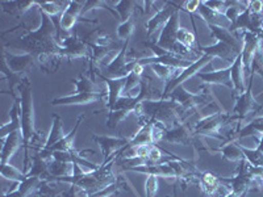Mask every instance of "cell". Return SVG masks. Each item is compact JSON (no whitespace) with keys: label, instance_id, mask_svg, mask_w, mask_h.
Wrapping results in <instances>:
<instances>
[{"label":"cell","instance_id":"obj_40","mask_svg":"<svg viewBox=\"0 0 263 197\" xmlns=\"http://www.w3.org/2000/svg\"><path fill=\"white\" fill-rule=\"evenodd\" d=\"M37 7H39L41 12H44L49 17L53 18L62 16V13L65 12L69 6L63 7L62 2H37Z\"/></svg>","mask_w":263,"mask_h":197},{"label":"cell","instance_id":"obj_39","mask_svg":"<svg viewBox=\"0 0 263 197\" xmlns=\"http://www.w3.org/2000/svg\"><path fill=\"white\" fill-rule=\"evenodd\" d=\"M199 183H200L203 191L210 196L215 194L218 191V188L221 187V183L218 182V178L210 172L199 173Z\"/></svg>","mask_w":263,"mask_h":197},{"label":"cell","instance_id":"obj_7","mask_svg":"<svg viewBox=\"0 0 263 197\" xmlns=\"http://www.w3.org/2000/svg\"><path fill=\"white\" fill-rule=\"evenodd\" d=\"M128 42H124L119 53L112 58V61L103 69V76L111 79L126 78L136 66V60L126 61V53H128Z\"/></svg>","mask_w":263,"mask_h":197},{"label":"cell","instance_id":"obj_38","mask_svg":"<svg viewBox=\"0 0 263 197\" xmlns=\"http://www.w3.org/2000/svg\"><path fill=\"white\" fill-rule=\"evenodd\" d=\"M49 171H50L51 175L50 179H53V178L72 176V175H74V164L65 163V162H58L53 159V161L49 163Z\"/></svg>","mask_w":263,"mask_h":197},{"label":"cell","instance_id":"obj_11","mask_svg":"<svg viewBox=\"0 0 263 197\" xmlns=\"http://www.w3.org/2000/svg\"><path fill=\"white\" fill-rule=\"evenodd\" d=\"M178 9L182 8H179V7L175 3H173V2H168V3L164 4L159 11H157V12L145 23V29H146L147 37L153 36V34L156 32H158L159 29H163L164 25L167 24V21L170 20L171 16H173L174 12L178 11Z\"/></svg>","mask_w":263,"mask_h":197},{"label":"cell","instance_id":"obj_27","mask_svg":"<svg viewBox=\"0 0 263 197\" xmlns=\"http://www.w3.org/2000/svg\"><path fill=\"white\" fill-rule=\"evenodd\" d=\"M197 78L204 82L208 86L212 84H220V86H225L228 88H233V83H232V78H230V67L224 70H217V71L211 72H199L196 75Z\"/></svg>","mask_w":263,"mask_h":197},{"label":"cell","instance_id":"obj_1","mask_svg":"<svg viewBox=\"0 0 263 197\" xmlns=\"http://www.w3.org/2000/svg\"><path fill=\"white\" fill-rule=\"evenodd\" d=\"M41 15V25L39 29L28 32L21 36L15 42L6 44L7 46H15L18 49H24L27 53L37 57L39 54H58L62 51V46L58 44L57 28L48 15L40 11Z\"/></svg>","mask_w":263,"mask_h":197},{"label":"cell","instance_id":"obj_22","mask_svg":"<svg viewBox=\"0 0 263 197\" xmlns=\"http://www.w3.org/2000/svg\"><path fill=\"white\" fill-rule=\"evenodd\" d=\"M3 146H2V154H0V166L7 164L11 158L15 155V152L24 146V138H23V131L15 130L12 131L6 140H2Z\"/></svg>","mask_w":263,"mask_h":197},{"label":"cell","instance_id":"obj_32","mask_svg":"<svg viewBox=\"0 0 263 197\" xmlns=\"http://www.w3.org/2000/svg\"><path fill=\"white\" fill-rule=\"evenodd\" d=\"M34 60L40 70L46 74H54L60 67L61 61H63L58 54H39Z\"/></svg>","mask_w":263,"mask_h":197},{"label":"cell","instance_id":"obj_52","mask_svg":"<svg viewBox=\"0 0 263 197\" xmlns=\"http://www.w3.org/2000/svg\"><path fill=\"white\" fill-rule=\"evenodd\" d=\"M249 8L251 13L254 15H260L263 12V2L260 0H254V2H249Z\"/></svg>","mask_w":263,"mask_h":197},{"label":"cell","instance_id":"obj_18","mask_svg":"<svg viewBox=\"0 0 263 197\" xmlns=\"http://www.w3.org/2000/svg\"><path fill=\"white\" fill-rule=\"evenodd\" d=\"M199 50L200 53L206 54V55H211V57H217V58H221L222 61H227V62L233 63L236 61V58L238 57L239 54L242 53L241 50H238L237 48L234 46L229 45L227 42H222V41H217L215 45L212 46H200L199 45Z\"/></svg>","mask_w":263,"mask_h":197},{"label":"cell","instance_id":"obj_34","mask_svg":"<svg viewBox=\"0 0 263 197\" xmlns=\"http://www.w3.org/2000/svg\"><path fill=\"white\" fill-rule=\"evenodd\" d=\"M51 120H53V125H51L50 133H49L48 138L45 141V145L41 147L44 150H49L50 147H53L54 145L58 144L62 138H65V130H63L62 121H61V117L58 114H53L51 116Z\"/></svg>","mask_w":263,"mask_h":197},{"label":"cell","instance_id":"obj_33","mask_svg":"<svg viewBox=\"0 0 263 197\" xmlns=\"http://www.w3.org/2000/svg\"><path fill=\"white\" fill-rule=\"evenodd\" d=\"M257 133L260 135L263 134V116L251 120L250 123L246 124L242 129H239L236 134L232 135V137L228 140V142H234L236 140H242V138L257 134Z\"/></svg>","mask_w":263,"mask_h":197},{"label":"cell","instance_id":"obj_6","mask_svg":"<svg viewBox=\"0 0 263 197\" xmlns=\"http://www.w3.org/2000/svg\"><path fill=\"white\" fill-rule=\"evenodd\" d=\"M255 178L253 173V167L248 161L241 162L236 176L233 178H218V182L229 188L230 192L236 193L238 197H242L249 189L253 187Z\"/></svg>","mask_w":263,"mask_h":197},{"label":"cell","instance_id":"obj_13","mask_svg":"<svg viewBox=\"0 0 263 197\" xmlns=\"http://www.w3.org/2000/svg\"><path fill=\"white\" fill-rule=\"evenodd\" d=\"M84 2H70L69 7L66 9L65 12L61 16L60 21V28L62 33H67L69 34L74 25L78 21H86V23H98L96 20H88V18L82 17V12H83Z\"/></svg>","mask_w":263,"mask_h":197},{"label":"cell","instance_id":"obj_29","mask_svg":"<svg viewBox=\"0 0 263 197\" xmlns=\"http://www.w3.org/2000/svg\"><path fill=\"white\" fill-rule=\"evenodd\" d=\"M44 180H41L40 178H27L24 182L18 183L16 189L8 192V193H3L2 197H29V194H32V192L37 191L40 188V185L42 184Z\"/></svg>","mask_w":263,"mask_h":197},{"label":"cell","instance_id":"obj_15","mask_svg":"<svg viewBox=\"0 0 263 197\" xmlns=\"http://www.w3.org/2000/svg\"><path fill=\"white\" fill-rule=\"evenodd\" d=\"M262 45V36L251 32H243V49L241 53L243 69L250 72L251 65Z\"/></svg>","mask_w":263,"mask_h":197},{"label":"cell","instance_id":"obj_26","mask_svg":"<svg viewBox=\"0 0 263 197\" xmlns=\"http://www.w3.org/2000/svg\"><path fill=\"white\" fill-rule=\"evenodd\" d=\"M100 78L105 82V84L108 86V98H107V107L108 112H111L114 109L115 104L117 103L120 97H121V93L124 91V87H125L126 78H120V79H111V78H105L100 74Z\"/></svg>","mask_w":263,"mask_h":197},{"label":"cell","instance_id":"obj_46","mask_svg":"<svg viewBox=\"0 0 263 197\" xmlns=\"http://www.w3.org/2000/svg\"><path fill=\"white\" fill-rule=\"evenodd\" d=\"M242 152L245 155V159L249 163L253 166V167H263V154L258 151L257 149L251 150L242 147Z\"/></svg>","mask_w":263,"mask_h":197},{"label":"cell","instance_id":"obj_21","mask_svg":"<svg viewBox=\"0 0 263 197\" xmlns=\"http://www.w3.org/2000/svg\"><path fill=\"white\" fill-rule=\"evenodd\" d=\"M92 140L95 141L98 146L102 150V154L104 156V161L112 156V154L123 150L129 144L128 138L123 137H109V135H98L93 134Z\"/></svg>","mask_w":263,"mask_h":197},{"label":"cell","instance_id":"obj_5","mask_svg":"<svg viewBox=\"0 0 263 197\" xmlns=\"http://www.w3.org/2000/svg\"><path fill=\"white\" fill-rule=\"evenodd\" d=\"M230 121H234V117L224 112H216V113L204 116L192 128L194 135H197V137L205 135V137H212L220 141H227L224 135L220 134V131L222 126L229 124Z\"/></svg>","mask_w":263,"mask_h":197},{"label":"cell","instance_id":"obj_50","mask_svg":"<svg viewBox=\"0 0 263 197\" xmlns=\"http://www.w3.org/2000/svg\"><path fill=\"white\" fill-rule=\"evenodd\" d=\"M163 158L164 156L162 155V151L161 149H158V146L150 147L149 155H147V163H159Z\"/></svg>","mask_w":263,"mask_h":197},{"label":"cell","instance_id":"obj_10","mask_svg":"<svg viewBox=\"0 0 263 197\" xmlns=\"http://www.w3.org/2000/svg\"><path fill=\"white\" fill-rule=\"evenodd\" d=\"M179 12L180 9L175 11L174 15L171 16L170 20L167 21V24L164 25L162 29L161 34H159L158 40H157L156 45L158 48L163 49V50L168 51V53H174L175 48L178 45V32H179Z\"/></svg>","mask_w":263,"mask_h":197},{"label":"cell","instance_id":"obj_3","mask_svg":"<svg viewBox=\"0 0 263 197\" xmlns=\"http://www.w3.org/2000/svg\"><path fill=\"white\" fill-rule=\"evenodd\" d=\"M18 103H20L21 131L24 138V172H28L29 167V147L36 137L34 126V107H33L32 83L27 78L18 86Z\"/></svg>","mask_w":263,"mask_h":197},{"label":"cell","instance_id":"obj_42","mask_svg":"<svg viewBox=\"0 0 263 197\" xmlns=\"http://www.w3.org/2000/svg\"><path fill=\"white\" fill-rule=\"evenodd\" d=\"M0 173L2 176L7 180H12V182L21 183L27 179V173L24 171H20L18 168H16L15 166H12L11 163L3 164L0 166Z\"/></svg>","mask_w":263,"mask_h":197},{"label":"cell","instance_id":"obj_43","mask_svg":"<svg viewBox=\"0 0 263 197\" xmlns=\"http://www.w3.org/2000/svg\"><path fill=\"white\" fill-rule=\"evenodd\" d=\"M126 183H128V180H125V178L119 176L116 178V182L112 183L111 185H108L104 189H100V191L98 192H93V193H91L88 197H112L121 188H125Z\"/></svg>","mask_w":263,"mask_h":197},{"label":"cell","instance_id":"obj_45","mask_svg":"<svg viewBox=\"0 0 263 197\" xmlns=\"http://www.w3.org/2000/svg\"><path fill=\"white\" fill-rule=\"evenodd\" d=\"M129 113H133V112L129 111V109H119V111L108 112L107 126L109 129H115L116 128L117 124H120L121 121H124V120L129 116Z\"/></svg>","mask_w":263,"mask_h":197},{"label":"cell","instance_id":"obj_20","mask_svg":"<svg viewBox=\"0 0 263 197\" xmlns=\"http://www.w3.org/2000/svg\"><path fill=\"white\" fill-rule=\"evenodd\" d=\"M105 96L104 92L100 93H72V95L67 96H61V97L53 98L50 102L51 105H88L92 104V103L100 102L103 97Z\"/></svg>","mask_w":263,"mask_h":197},{"label":"cell","instance_id":"obj_41","mask_svg":"<svg viewBox=\"0 0 263 197\" xmlns=\"http://www.w3.org/2000/svg\"><path fill=\"white\" fill-rule=\"evenodd\" d=\"M138 6L137 2H130V0H121L115 7V11L117 12L119 17L121 18V23L129 20L135 16L136 7Z\"/></svg>","mask_w":263,"mask_h":197},{"label":"cell","instance_id":"obj_36","mask_svg":"<svg viewBox=\"0 0 263 197\" xmlns=\"http://www.w3.org/2000/svg\"><path fill=\"white\" fill-rule=\"evenodd\" d=\"M2 11L11 16H15V17H20V16L24 15L28 9L33 6H37V2L34 0H29V2H2Z\"/></svg>","mask_w":263,"mask_h":197},{"label":"cell","instance_id":"obj_49","mask_svg":"<svg viewBox=\"0 0 263 197\" xmlns=\"http://www.w3.org/2000/svg\"><path fill=\"white\" fill-rule=\"evenodd\" d=\"M62 196H66V197H88V196H90V192L86 191V189L82 188V187H79V185H70L69 191L63 192Z\"/></svg>","mask_w":263,"mask_h":197},{"label":"cell","instance_id":"obj_17","mask_svg":"<svg viewBox=\"0 0 263 197\" xmlns=\"http://www.w3.org/2000/svg\"><path fill=\"white\" fill-rule=\"evenodd\" d=\"M62 51L60 53V57L62 60H78V58H84L90 55V50L87 45L78 38L77 36H70L61 44Z\"/></svg>","mask_w":263,"mask_h":197},{"label":"cell","instance_id":"obj_25","mask_svg":"<svg viewBox=\"0 0 263 197\" xmlns=\"http://www.w3.org/2000/svg\"><path fill=\"white\" fill-rule=\"evenodd\" d=\"M197 12L201 16V18L205 21L208 27L224 28V29H230L232 28V23L228 20V17L224 13L208 8L203 2H200V6H199Z\"/></svg>","mask_w":263,"mask_h":197},{"label":"cell","instance_id":"obj_37","mask_svg":"<svg viewBox=\"0 0 263 197\" xmlns=\"http://www.w3.org/2000/svg\"><path fill=\"white\" fill-rule=\"evenodd\" d=\"M71 83L75 86V93H100L102 91L99 90V87L96 86L95 82L91 81L90 78H87L84 74H81L77 79H72Z\"/></svg>","mask_w":263,"mask_h":197},{"label":"cell","instance_id":"obj_47","mask_svg":"<svg viewBox=\"0 0 263 197\" xmlns=\"http://www.w3.org/2000/svg\"><path fill=\"white\" fill-rule=\"evenodd\" d=\"M178 42H179L180 45L185 46V48L195 50L194 46H195V42H196V38H195L194 33L184 29V28H180L179 32H178Z\"/></svg>","mask_w":263,"mask_h":197},{"label":"cell","instance_id":"obj_56","mask_svg":"<svg viewBox=\"0 0 263 197\" xmlns=\"http://www.w3.org/2000/svg\"><path fill=\"white\" fill-rule=\"evenodd\" d=\"M262 30H263V17H262Z\"/></svg>","mask_w":263,"mask_h":197},{"label":"cell","instance_id":"obj_54","mask_svg":"<svg viewBox=\"0 0 263 197\" xmlns=\"http://www.w3.org/2000/svg\"><path fill=\"white\" fill-rule=\"evenodd\" d=\"M257 150H258V151L262 152V154H263V134L260 135L259 142H258V147H257Z\"/></svg>","mask_w":263,"mask_h":197},{"label":"cell","instance_id":"obj_16","mask_svg":"<svg viewBox=\"0 0 263 197\" xmlns=\"http://www.w3.org/2000/svg\"><path fill=\"white\" fill-rule=\"evenodd\" d=\"M3 61L11 69V71L20 75L27 74L29 70L34 67V63H36V60H34L32 54L25 53L16 55V54H9L6 49L3 51Z\"/></svg>","mask_w":263,"mask_h":197},{"label":"cell","instance_id":"obj_28","mask_svg":"<svg viewBox=\"0 0 263 197\" xmlns=\"http://www.w3.org/2000/svg\"><path fill=\"white\" fill-rule=\"evenodd\" d=\"M243 63H242V57L239 54L238 57L236 58L232 66H230V78H232V83H233V90L236 91L238 95L245 92V75H243Z\"/></svg>","mask_w":263,"mask_h":197},{"label":"cell","instance_id":"obj_44","mask_svg":"<svg viewBox=\"0 0 263 197\" xmlns=\"http://www.w3.org/2000/svg\"><path fill=\"white\" fill-rule=\"evenodd\" d=\"M136 29V21L135 16L129 20L124 21V23H120V25L117 27V38L121 40L123 42H128L130 40L132 34L135 33Z\"/></svg>","mask_w":263,"mask_h":197},{"label":"cell","instance_id":"obj_12","mask_svg":"<svg viewBox=\"0 0 263 197\" xmlns=\"http://www.w3.org/2000/svg\"><path fill=\"white\" fill-rule=\"evenodd\" d=\"M194 137V130H192V128H190L189 124L179 123L177 125L166 129L163 138H162V142L187 146V145L191 144Z\"/></svg>","mask_w":263,"mask_h":197},{"label":"cell","instance_id":"obj_9","mask_svg":"<svg viewBox=\"0 0 263 197\" xmlns=\"http://www.w3.org/2000/svg\"><path fill=\"white\" fill-rule=\"evenodd\" d=\"M253 76L254 75H250V81H249L248 87H246L245 92L241 93L237 98L236 107L233 109V114L232 116L234 117L236 121L241 123L242 120H245L246 117L250 113H258V112L262 109V105L258 104L255 97L253 96V92H251V88H253Z\"/></svg>","mask_w":263,"mask_h":197},{"label":"cell","instance_id":"obj_24","mask_svg":"<svg viewBox=\"0 0 263 197\" xmlns=\"http://www.w3.org/2000/svg\"><path fill=\"white\" fill-rule=\"evenodd\" d=\"M153 126H154V124L149 123V121L141 124V128L140 130L137 131V134L129 140V144L120 152L123 154L126 150L136 149V147L140 146H152V145L154 144V142H153ZM121 154H120V155H121Z\"/></svg>","mask_w":263,"mask_h":197},{"label":"cell","instance_id":"obj_4","mask_svg":"<svg viewBox=\"0 0 263 197\" xmlns=\"http://www.w3.org/2000/svg\"><path fill=\"white\" fill-rule=\"evenodd\" d=\"M170 98L175 100L184 111V120L185 117H189V114L196 113L197 111H200L201 108L210 107L211 104H215L212 93L210 92L208 87L203 88V92L192 93L185 90L183 86L177 87L173 92L168 96Z\"/></svg>","mask_w":263,"mask_h":197},{"label":"cell","instance_id":"obj_53","mask_svg":"<svg viewBox=\"0 0 263 197\" xmlns=\"http://www.w3.org/2000/svg\"><path fill=\"white\" fill-rule=\"evenodd\" d=\"M199 6H200V2L199 0H191V2H187L185 3V11L192 15L194 12H196L197 9H199Z\"/></svg>","mask_w":263,"mask_h":197},{"label":"cell","instance_id":"obj_55","mask_svg":"<svg viewBox=\"0 0 263 197\" xmlns=\"http://www.w3.org/2000/svg\"><path fill=\"white\" fill-rule=\"evenodd\" d=\"M224 197H238V196H237L236 193H233V192H229V193H228V194H225Z\"/></svg>","mask_w":263,"mask_h":197},{"label":"cell","instance_id":"obj_35","mask_svg":"<svg viewBox=\"0 0 263 197\" xmlns=\"http://www.w3.org/2000/svg\"><path fill=\"white\" fill-rule=\"evenodd\" d=\"M210 151L213 152H220L222 155V159H227V161L230 162H243L246 161L245 155H243L242 152V147L236 145L234 142H228L227 145H224L220 149H216V150H210Z\"/></svg>","mask_w":263,"mask_h":197},{"label":"cell","instance_id":"obj_19","mask_svg":"<svg viewBox=\"0 0 263 197\" xmlns=\"http://www.w3.org/2000/svg\"><path fill=\"white\" fill-rule=\"evenodd\" d=\"M137 63L141 66H150V65H164L168 66V67H173L175 70H183L187 69L189 66H191L192 63L191 61L183 60V58L178 57L174 53H167L164 54V55H161V57H146V58H140L137 60Z\"/></svg>","mask_w":263,"mask_h":197},{"label":"cell","instance_id":"obj_14","mask_svg":"<svg viewBox=\"0 0 263 197\" xmlns=\"http://www.w3.org/2000/svg\"><path fill=\"white\" fill-rule=\"evenodd\" d=\"M83 120H84V114L79 116L78 120H77V123H75L74 129L70 131L69 134H66L65 138H62V140H61L58 144H55L53 147H50L49 150H44V149L40 150V151H39L40 155L45 159V161L51 162V161H53V152H55V151H71V150H75V146H74L75 135H77V133H78L79 128H81L82 123H83Z\"/></svg>","mask_w":263,"mask_h":197},{"label":"cell","instance_id":"obj_30","mask_svg":"<svg viewBox=\"0 0 263 197\" xmlns=\"http://www.w3.org/2000/svg\"><path fill=\"white\" fill-rule=\"evenodd\" d=\"M49 163L50 162L45 161L40 155V152L34 154L32 158V166L28 170L27 178H40L41 180H49L50 179V171H49Z\"/></svg>","mask_w":263,"mask_h":197},{"label":"cell","instance_id":"obj_23","mask_svg":"<svg viewBox=\"0 0 263 197\" xmlns=\"http://www.w3.org/2000/svg\"><path fill=\"white\" fill-rule=\"evenodd\" d=\"M82 41L86 44L87 48H119L117 42H115L108 33L99 28L84 34Z\"/></svg>","mask_w":263,"mask_h":197},{"label":"cell","instance_id":"obj_8","mask_svg":"<svg viewBox=\"0 0 263 197\" xmlns=\"http://www.w3.org/2000/svg\"><path fill=\"white\" fill-rule=\"evenodd\" d=\"M213 57H211V55H206V54H203L200 58L197 61H195L194 63H192L191 66H189L187 69H183L182 72H179V74L177 75V78H174L173 81L167 82V83L164 84L163 87V95H162V98H168V96H170V93L173 92L177 87L182 86L183 82H185L187 79L192 78V76H196L199 72H200V70H203L204 67H205L208 63L212 62Z\"/></svg>","mask_w":263,"mask_h":197},{"label":"cell","instance_id":"obj_48","mask_svg":"<svg viewBox=\"0 0 263 197\" xmlns=\"http://www.w3.org/2000/svg\"><path fill=\"white\" fill-rule=\"evenodd\" d=\"M158 176L154 175H147V179L145 182V196L146 197H157V192H158Z\"/></svg>","mask_w":263,"mask_h":197},{"label":"cell","instance_id":"obj_2","mask_svg":"<svg viewBox=\"0 0 263 197\" xmlns=\"http://www.w3.org/2000/svg\"><path fill=\"white\" fill-rule=\"evenodd\" d=\"M133 113L140 119V123L162 124L166 128L184 123V111L173 98L161 100H146L135 108Z\"/></svg>","mask_w":263,"mask_h":197},{"label":"cell","instance_id":"obj_31","mask_svg":"<svg viewBox=\"0 0 263 197\" xmlns=\"http://www.w3.org/2000/svg\"><path fill=\"white\" fill-rule=\"evenodd\" d=\"M21 130V119H20V103L13 102L12 108L9 111V123L3 124L0 129V137L6 140L12 131Z\"/></svg>","mask_w":263,"mask_h":197},{"label":"cell","instance_id":"obj_51","mask_svg":"<svg viewBox=\"0 0 263 197\" xmlns=\"http://www.w3.org/2000/svg\"><path fill=\"white\" fill-rule=\"evenodd\" d=\"M208 8L217 11V12L224 13L225 9L228 8V2H203Z\"/></svg>","mask_w":263,"mask_h":197}]
</instances>
